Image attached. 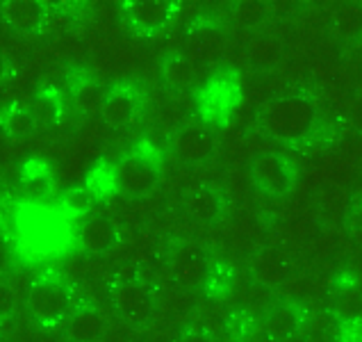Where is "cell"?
<instances>
[{"label":"cell","mask_w":362,"mask_h":342,"mask_svg":"<svg viewBox=\"0 0 362 342\" xmlns=\"http://www.w3.org/2000/svg\"><path fill=\"white\" fill-rule=\"evenodd\" d=\"M260 123L269 137L281 142H298L313 132L317 112L310 98L289 94L269 103L260 114Z\"/></svg>","instance_id":"6da1fadb"},{"label":"cell","mask_w":362,"mask_h":342,"mask_svg":"<svg viewBox=\"0 0 362 342\" xmlns=\"http://www.w3.org/2000/svg\"><path fill=\"white\" fill-rule=\"evenodd\" d=\"M74 290L59 278H37L35 285L25 295L28 317L39 326H53L62 319H66L74 310Z\"/></svg>","instance_id":"7a4b0ae2"},{"label":"cell","mask_w":362,"mask_h":342,"mask_svg":"<svg viewBox=\"0 0 362 342\" xmlns=\"http://www.w3.org/2000/svg\"><path fill=\"white\" fill-rule=\"evenodd\" d=\"M110 304L115 313L130 326L146 324L153 317L155 297L148 283L139 281V278H123L110 287Z\"/></svg>","instance_id":"3957f363"},{"label":"cell","mask_w":362,"mask_h":342,"mask_svg":"<svg viewBox=\"0 0 362 342\" xmlns=\"http://www.w3.org/2000/svg\"><path fill=\"white\" fill-rule=\"evenodd\" d=\"M160 178L158 164L144 153H128L112 167V188L123 196H144L155 190Z\"/></svg>","instance_id":"277c9868"},{"label":"cell","mask_w":362,"mask_h":342,"mask_svg":"<svg viewBox=\"0 0 362 342\" xmlns=\"http://www.w3.org/2000/svg\"><path fill=\"white\" fill-rule=\"evenodd\" d=\"M76 244L78 251L85 256H94V258L105 256L117 246V226L105 215L89 212L78 222Z\"/></svg>","instance_id":"5b68a950"},{"label":"cell","mask_w":362,"mask_h":342,"mask_svg":"<svg viewBox=\"0 0 362 342\" xmlns=\"http://www.w3.org/2000/svg\"><path fill=\"white\" fill-rule=\"evenodd\" d=\"M214 151V132L205 123H185L171 137V153L185 164H201Z\"/></svg>","instance_id":"8992f818"},{"label":"cell","mask_w":362,"mask_h":342,"mask_svg":"<svg viewBox=\"0 0 362 342\" xmlns=\"http://www.w3.org/2000/svg\"><path fill=\"white\" fill-rule=\"evenodd\" d=\"M169 269H171V276L175 278V283L192 290V287H201L208 283L212 267L203 249H199L196 244H182L171 258Z\"/></svg>","instance_id":"52a82bcc"},{"label":"cell","mask_w":362,"mask_h":342,"mask_svg":"<svg viewBox=\"0 0 362 342\" xmlns=\"http://www.w3.org/2000/svg\"><path fill=\"white\" fill-rule=\"evenodd\" d=\"M248 173H251V178L257 188L269 194L285 192L289 181H292V171H289L285 158L278 153H272V151L257 153L251 160V169H248Z\"/></svg>","instance_id":"ba28073f"},{"label":"cell","mask_w":362,"mask_h":342,"mask_svg":"<svg viewBox=\"0 0 362 342\" xmlns=\"http://www.w3.org/2000/svg\"><path fill=\"white\" fill-rule=\"evenodd\" d=\"M130 25L139 33H158L173 18V3L169 0H132L126 5Z\"/></svg>","instance_id":"9c48e42d"},{"label":"cell","mask_w":362,"mask_h":342,"mask_svg":"<svg viewBox=\"0 0 362 342\" xmlns=\"http://www.w3.org/2000/svg\"><path fill=\"white\" fill-rule=\"evenodd\" d=\"M298 336L303 342H346L349 326L330 313V310H315L301 317Z\"/></svg>","instance_id":"30bf717a"},{"label":"cell","mask_w":362,"mask_h":342,"mask_svg":"<svg viewBox=\"0 0 362 342\" xmlns=\"http://www.w3.org/2000/svg\"><path fill=\"white\" fill-rule=\"evenodd\" d=\"M105 334V319L94 306H80L66 317V338L71 342H96Z\"/></svg>","instance_id":"8fae6325"},{"label":"cell","mask_w":362,"mask_h":342,"mask_svg":"<svg viewBox=\"0 0 362 342\" xmlns=\"http://www.w3.org/2000/svg\"><path fill=\"white\" fill-rule=\"evenodd\" d=\"M0 16L14 33H35L39 30L41 16H44V5L35 3V0H7L0 7Z\"/></svg>","instance_id":"7c38bea8"},{"label":"cell","mask_w":362,"mask_h":342,"mask_svg":"<svg viewBox=\"0 0 362 342\" xmlns=\"http://www.w3.org/2000/svg\"><path fill=\"white\" fill-rule=\"evenodd\" d=\"M137 114V98L130 89H115L107 94L105 106L100 110V119L107 128L121 130L130 126V121Z\"/></svg>","instance_id":"4fadbf2b"},{"label":"cell","mask_w":362,"mask_h":342,"mask_svg":"<svg viewBox=\"0 0 362 342\" xmlns=\"http://www.w3.org/2000/svg\"><path fill=\"white\" fill-rule=\"evenodd\" d=\"M301 313H298L296 306H289V304H278V306H272V310L264 315L262 319V331L264 334L281 342L289 336L298 334V326H301Z\"/></svg>","instance_id":"5bb4252c"},{"label":"cell","mask_w":362,"mask_h":342,"mask_svg":"<svg viewBox=\"0 0 362 342\" xmlns=\"http://www.w3.org/2000/svg\"><path fill=\"white\" fill-rule=\"evenodd\" d=\"M221 196L210 188H199L194 190L187 199H185V212H187L192 220L201 222V224H210L216 217L221 215Z\"/></svg>","instance_id":"9a60e30c"},{"label":"cell","mask_w":362,"mask_h":342,"mask_svg":"<svg viewBox=\"0 0 362 342\" xmlns=\"http://www.w3.org/2000/svg\"><path fill=\"white\" fill-rule=\"evenodd\" d=\"M110 91L96 80H80L74 89V106L85 117H100Z\"/></svg>","instance_id":"2e32d148"},{"label":"cell","mask_w":362,"mask_h":342,"mask_svg":"<svg viewBox=\"0 0 362 342\" xmlns=\"http://www.w3.org/2000/svg\"><path fill=\"white\" fill-rule=\"evenodd\" d=\"M360 310H362V297H360V287L356 283H346L342 285L335 292L333 297V313L339 322L349 324H356L358 317H360Z\"/></svg>","instance_id":"e0dca14e"},{"label":"cell","mask_w":362,"mask_h":342,"mask_svg":"<svg viewBox=\"0 0 362 342\" xmlns=\"http://www.w3.org/2000/svg\"><path fill=\"white\" fill-rule=\"evenodd\" d=\"M39 30L50 39H62V37H66L71 30H74V16H71L66 9H62V7L44 9Z\"/></svg>","instance_id":"ac0fdd59"},{"label":"cell","mask_w":362,"mask_h":342,"mask_svg":"<svg viewBox=\"0 0 362 342\" xmlns=\"http://www.w3.org/2000/svg\"><path fill=\"white\" fill-rule=\"evenodd\" d=\"M164 78H167L169 85L178 87L180 91H187L196 78V64H192V62H187L185 57L171 59L169 64L164 67Z\"/></svg>","instance_id":"d6986e66"},{"label":"cell","mask_w":362,"mask_h":342,"mask_svg":"<svg viewBox=\"0 0 362 342\" xmlns=\"http://www.w3.org/2000/svg\"><path fill=\"white\" fill-rule=\"evenodd\" d=\"M28 114H30V119H33V123H39V126H50V123L57 121V114H59L57 101L50 94H39L33 101Z\"/></svg>","instance_id":"ffe728a7"},{"label":"cell","mask_w":362,"mask_h":342,"mask_svg":"<svg viewBox=\"0 0 362 342\" xmlns=\"http://www.w3.org/2000/svg\"><path fill=\"white\" fill-rule=\"evenodd\" d=\"M3 128L7 135H12V137H25V135L35 128L33 119H30L28 110H21V108H12L3 119Z\"/></svg>","instance_id":"44dd1931"},{"label":"cell","mask_w":362,"mask_h":342,"mask_svg":"<svg viewBox=\"0 0 362 342\" xmlns=\"http://www.w3.org/2000/svg\"><path fill=\"white\" fill-rule=\"evenodd\" d=\"M242 306L246 313H251V315H267L269 310H272V302H269V295L262 285H255L248 290L242 297Z\"/></svg>","instance_id":"7402d4cb"},{"label":"cell","mask_w":362,"mask_h":342,"mask_svg":"<svg viewBox=\"0 0 362 342\" xmlns=\"http://www.w3.org/2000/svg\"><path fill=\"white\" fill-rule=\"evenodd\" d=\"M251 53L257 62H269V59H274L276 53H278V48L274 41H269V39H260V41H255V44L251 46Z\"/></svg>","instance_id":"603a6c76"},{"label":"cell","mask_w":362,"mask_h":342,"mask_svg":"<svg viewBox=\"0 0 362 342\" xmlns=\"http://www.w3.org/2000/svg\"><path fill=\"white\" fill-rule=\"evenodd\" d=\"M9 265H12V244L7 237L0 233V278L7 274Z\"/></svg>","instance_id":"cb8c5ba5"},{"label":"cell","mask_w":362,"mask_h":342,"mask_svg":"<svg viewBox=\"0 0 362 342\" xmlns=\"http://www.w3.org/2000/svg\"><path fill=\"white\" fill-rule=\"evenodd\" d=\"M178 342H216V340L212 338V334H205L203 329H192L187 334H182Z\"/></svg>","instance_id":"d4e9b609"},{"label":"cell","mask_w":362,"mask_h":342,"mask_svg":"<svg viewBox=\"0 0 362 342\" xmlns=\"http://www.w3.org/2000/svg\"><path fill=\"white\" fill-rule=\"evenodd\" d=\"M14 304H16V299L12 297V292L5 287V283L0 281V315H7L9 310L14 308Z\"/></svg>","instance_id":"484cf974"},{"label":"cell","mask_w":362,"mask_h":342,"mask_svg":"<svg viewBox=\"0 0 362 342\" xmlns=\"http://www.w3.org/2000/svg\"><path fill=\"white\" fill-rule=\"evenodd\" d=\"M281 342H303V338L298 336V334H294V336H289V338H285V340H281Z\"/></svg>","instance_id":"4316f807"}]
</instances>
